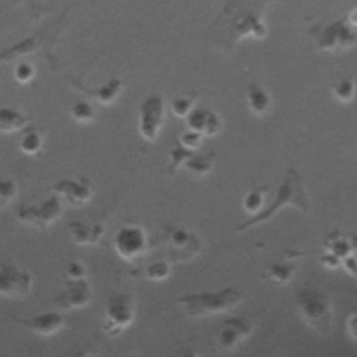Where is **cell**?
Returning a JSON list of instances; mask_svg holds the SVG:
<instances>
[{
  "label": "cell",
  "instance_id": "cell-12",
  "mask_svg": "<svg viewBox=\"0 0 357 357\" xmlns=\"http://www.w3.org/2000/svg\"><path fill=\"white\" fill-rule=\"evenodd\" d=\"M92 300V287L85 279H66L63 290L50 298V304L63 311L85 308Z\"/></svg>",
  "mask_w": 357,
  "mask_h": 357
},
{
  "label": "cell",
  "instance_id": "cell-25",
  "mask_svg": "<svg viewBox=\"0 0 357 357\" xmlns=\"http://www.w3.org/2000/svg\"><path fill=\"white\" fill-rule=\"evenodd\" d=\"M296 269H297V266L293 265V264L276 262V264L266 268L264 276L271 279L276 284H283V283H287L291 279Z\"/></svg>",
  "mask_w": 357,
  "mask_h": 357
},
{
  "label": "cell",
  "instance_id": "cell-16",
  "mask_svg": "<svg viewBox=\"0 0 357 357\" xmlns=\"http://www.w3.org/2000/svg\"><path fill=\"white\" fill-rule=\"evenodd\" d=\"M70 85L73 88H75L77 91L89 96V99H93L95 102H98L103 106L113 105L119 99V96L121 95V92L124 89V81L119 77H113L109 81H106L103 85L96 86V88H88L78 79H73L70 82Z\"/></svg>",
  "mask_w": 357,
  "mask_h": 357
},
{
  "label": "cell",
  "instance_id": "cell-22",
  "mask_svg": "<svg viewBox=\"0 0 357 357\" xmlns=\"http://www.w3.org/2000/svg\"><path fill=\"white\" fill-rule=\"evenodd\" d=\"M325 248L326 251L343 259L344 257L354 254V251L357 250V237L353 241L350 237H346L343 234H331L325 240Z\"/></svg>",
  "mask_w": 357,
  "mask_h": 357
},
{
  "label": "cell",
  "instance_id": "cell-1",
  "mask_svg": "<svg viewBox=\"0 0 357 357\" xmlns=\"http://www.w3.org/2000/svg\"><path fill=\"white\" fill-rule=\"evenodd\" d=\"M272 0H226L223 10L206 29V43L223 53H230L243 39H264L268 26L265 10Z\"/></svg>",
  "mask_w": 357,
  "mask_h": 357
},
{
  "label": "cell",
  "instance_id": "cell-10",
  "mask_svg": "<svg viewBox=\"0 0 357 357\" xmlns=\"http://www.w3.org/2000/svg\"><path fill=\"white\" fill-rule=\"evenodd\" d=\"M148 234L138 225H124L113 237L114 251L127 262H132L142 257L148 251Z\"/></svg>",
  "mask_w": 357,
  "mask_h": 357
},
{
  "label": "cell",
  "instance_id": "cell-18",
  "mask_svg": "<svg viewBox=\"0 0 357 357\" xmlns=\"http://www.w3.org/2000/svg\"><path fill=\"white\" fill-rule=\"evenodd\" d=\"M67 230L70 233L71 240L81 247H91L96 245L102 241L106 226L102 222H82V220H73L68 223Z\"/></svg>",
  "mask_w": 357,
  "mask_h": 357
},
{
  "label": "cell",
  "instance_id": "cell-28",
  "mask_svg": "<svg viewBox=\"0 0 357 357\" xmlns=\"http://www.w3.org/2000/svg\"><path fill=\"white\" fill-rule=\"evenodd\" d=\"M195 151L192 149H188L185 148L184 145H181L180 142L176 144L172 149H170V162H169V166H167V174L169 176H174L176 172L183 167L184 162L194 153Z\"/></svg>",
  "mask_w": 357,
  "mask_h": 357
},
{
  "label": "cell",
  "instance_id": "cell-9",
  "mask_svg": "<svg viewBox=\"0 0 357 357\" xmlns=\"http://www.w3.org/2000/svg\"><path fill=\"white\" fill-rule=\"evenodd\" d=\"M165 100L160 95H148L138 109V134L146 142H155L165 124Z\"/></svg>",
  "mask_w": 357,
  "mask_h": 357
},
{
  "label": "cell",
  "instance_id": "cell-38",
  "mask_svg": "<svg viewBox=\"0 0 357 357\" xmlns=\"http://www.w3.org/2000/svg\"><path fill=\"white\" fill-rule=\"evenodd\" d=\"M347 332L353 339L357 340V314L350 315L347 321Z\"/></svg>",
  "mask_w": 357,
  "mask_h": 357
},
{
  "label": "cell",
  "instance_id": "cell-31",
  "mask_svg": "<svg viewBox=\"0 0 357 357\" xmlns=\"http://www.w3.org/2000/svg\"><path fill=\"white\" fill-rule=\"evenodd\" d=\"M35 75H36V68L28 60H20L13 70V77H14L15 82H18L21 85L29 84L35 78Z\"/></svg>",
  "mask_w": 357,
  "mask_h": 357
},
{
  "label": "cell",
  "instance_id": "cell-11",
  "mask_svg": "<svg viewBox=\"0 0 357 357\" xmlns=\"http://www.w3.org/2000/svg\"><path fill=\"white\" fill-rule=\"evenodd\" d=\"M33 286V276L29 271L11 262L0 265V297L17 300L26 297Z\"/></svg>",
  "mask_w": 357,
  "mask_h": 357
},
{
  "label": "cell",
  "instance_id": "cell-3",
  "mask_svg": "<svg viewBox=\"0 0 357 357\" xmlns=\"http://www.w3.org/2000/svg\"><path fill=\"white\" fill-rule=\"evenodd\" d=\"M241 300V293L233 287H223L215 291L191 293L178 297L183 311L192 318L222 314L236 307Z\"/></svg>",
  "mask_w": 357,
  "mask_h": 357
},
{
  "label": "cell",
  "instance_id": "cell-19",
  "mask_svg": "<svg viewBox=\"0 0 357 357\" xmlns=\"http://www.w3.org/2000/svg\"><path fill=\"white\" fill-rule=\"evenodd\" d=\"M169 244L173 248V252L178 254L180 257L191 258L201 250V241L195 233H191L185 229H172L167 233ZM181 258V259H183Z\"/></svg>",
  "mask_w": 357,
  "mask_h": 357
},
{
  "label": "cell",
  "instance_id": "cell-17",
  "mask_svg": "<svg viewBox=\"0 0 357 357\" xmlns=\"http://www.w3.org/2000/svg\"><path fill=\"white\" fill-rule=\"evenodd\" d=\"M187 128L201 132L204 137H213L222 130V119L220 116L206 107H192L191 112L185 116Z\"/></svg>",
  "mask_w": 357,
  "mask_h": 357
},
{
  "label": "cell",
  "instance_id": "cell-37",
  "mask_svg": "<svg viewBox=\"0 0 357 357\" xmlns=\"http://www.w3.org/2000/svg\"><path fill=\"white\" fill-rule=\"evenodd\" d=\"M340 266H343V269H344L347 273H350V275H353V276H357V258H356L354 254L344 257V258L342 259Z\"/></svg>",
  "mask_w": 357,
  "mask_h": 357
},
{
  "label": "cell",
  "instance_id": "cell-6",
  "mask_svg": "<svg viewBox=\"0 0 357 357\" xmlns=\"http://www.w3.org/2000/svg\"><path fill=\"white\" fill-rule=\"evenodd\" d=\"M318 50L339 53L349 50L357 43V32L347 20H335L328 24L315 25L310 29Z\"/></svg>",
  "mask_w": 357,
  "mask_h": 357
},
{
  "label": "cell",
  "instance_id": "cell-29",
  "mask_svg": "<svg viewBox=\"0 0 357 357\" xmlns=\"http://www.w3.org/2000/svg\"><path fill=\"white\" fill-rule=\"evenodd\" d=\"M264 199H265V188H252L247 191L245 195L243 197L241 206L247 213L255 215L259 211H262Z\"/></svg>",
  "mask_w": 357,
  "mask_h": 357
},
{
  "label": "cell",
  "instance_id": "cell-33",
  "mask_svg": "<svg viewBox=\"0 0 357 357\" xmlns=\"http://www.w3.org/2000/svg\"><path fill=\"white\" fill-rule=\"evenodd\" d=\"M194 107V96L188 98V96H178L174 98L170 103V109L172 112L177 116V117H185L191 109Z\"/></svg>",
  "mask_w": 357,
  "mask_h": 357
},
{
  "label": "cell",
  "instance_id": "cell-8",
  "mask_svg": "<svg viewBox=\"0 0 357 357\" xmlns=\"http://www.w3.org/2000/svg\"><path fill=\"white\" fill-rule=\"evenodd\" d=\"M63 215L61 198L56 194L45 199L40 205H20L15 211L18 223L45 231Z\"/></svg>",
  "mask_w": 357,
  "mask_h": 357
},
{
  "label": "cell",
  "instance_id": "cell-7",
  "mask_svg": "<svg viewBox=\"0 0 357 357\" xmlns=\"http://www.w3.org/2000/svg\"><path fill=\"white\" fill-rule=\"evenodd\" d=\"M135 319V301L130 293L117 291L109 296L105 307L102 331L107 336H119Z\"/></svg>",
  "mask_w": 357,
  "mask_h": 357
},
{
  "label": "cell",
  "instance_id": "cell-15",
  "mask_svg": "<svg viewBox=\"0 0 357 357\" xmlns=\"http://www.w3.org/2000/svg\"><path fill=\"white\" fill-rule=\"evenodd\" d=\"M18 322L29 332L40 337H50L59 333L66 326V317L59 311H47L29 318L18 319Z\"/></svg>",
  "mask_w": 357,
  "mask_h": 357
},
{
  "label": "cell",
  "instance_id": "cell-30",
  "mask_svg": "<svg viewBox=\"0 0 357 357\" xmlns=\"http://www.w3.org/2000/svg\"><path fill=\"white\" fill-rule=\"evenodd\" d=\"M18 195V184L15 180L3 177L0 178V209L7 208Z\"/></svg>",
  "mask_w": 357,
  "mask_h": 357
},
{
  "label": "cell",
  "instance_id": "cell-14",
  "mask_svg": "<svg viewBox=\"0 0 357 357\" xmlns=\"http://www.w3.org/2000/svg\"><path fill=\"white\" fill-rule=\"evenodd\" d=\"M251 331V322L244 318H229L222 322L216 332V346L222 350H231L248 337Z\"/></svg>",
  "mask_w": 357,
  "mask_h": 357
},
{
  "label": "cell",
  "instance_id": "cell-26",
  "mask_svg": "<svg viewBox=\"0 0 357 357\" xmlns=\"http://www.w3.org/2000/svg\"><path fill=\"white\" fill-rule=\"evenodd\" d=\"M70 114H71L73 120L79 124H91L96 120V109L86 99L73 103V106L70 109Z\"/></svg>",
  "mask_w": 357,
  "mask_h": 357
},
{
  "label": "cell",
  "instance_id": "cell-13",
  "mask_svg": "<svg viewBox=\"0 0 357 357\" xmlns=\"http://www.w3.org/2000/svg\"><path fill=\"white\" fill-rule=\"evenodd\" d=\"M50 188L73 208L86 205L93 197L92 184L86 177H64L57 180Z\"/></svg>",
  "mask_w": 357,
  "mask_h": 357
},
{
  "label": "cell",
  "instance_id": "cell-34",
  "mask_svg": "<svg viewBox=\"0 0 357 357\" xmlns=\"http://www.w3.org/2000/svg\"><path fill=\"white\" fill-rule=\"evenodd\" d=\"M202 139H204V135H202L201 132L194 131V130H191V128H187V131H184V132L180 134L178 142H180L181 145H184L185 148L195 151V149L201 145Z\"/></svg>",
  "mask_w": 357,
  "mask_h": 357
},
{
  "label": "cell",
  "instance_id": "cell-32",
  "mask_svg": "<svg viewBox=\"0 0 357 357\" xmlns=\"http://www.w3.org/2000/svg\"><path fill=\"white\" fill-rule=\"evenodd\" d=\"M170 272H172L170 265L166 261H155L146 266L145 276L149 280L160 282V280L167 279L170 276Z\"/></svg>",
  "mask_w": 357,
  "mask_h": 357
},
{
  "label": "cell",
  "instance_id": "cell-24",
  "mask_svg": "<svg viewBox=\"0 0 357 357\" xmlns=\"http://www.w3.org/2000/svg\"><path fill=\"white\" fill-rule=\"evenodd\" d=\"M213 166V152L209 153H192L183 165L194 177H204L211 172Z\"/></svg>",
  "mask_w": 357,
  "mask_h": 357
},
{
  "label": "cell",
  "instance_id": "cell-35",
  "mask_svg": "<svg viewBox=\"0 0 357 357\" xmlns=\"http://www.w3.org/2000/svg\"><path fill=\"white\" fill-rule=\"evenodd\" d=\"M66 276L67 279H85L88 278V269L82 262L73 259L66 266Z\"/></svg>",
  "mask_w": 357,
  "mask_h": 357
},
{
  "label": "cell",
  "instance_id": "cell-20",
  "mask_svg": "<svg viewBox=\"0 0 357 357\" xmlns=\"http://www.w3.org/2000/svg\"><path fill=\"white\" fill-rule=\"evenodd\" d=\"M245 100L248 110L255 116H265L272 107L269 92L258 82H250L245 88Z\"/></svg>",
  "mask_w": 357,
  "mask_h": 357
},
{
  "label": "cell",
  "instance_id": "cell-23",
  "mask_svg": "<svg viewBox=\"0 0 357 357\" xmlns=\"http://www.w3.org/2000/svg\"><path fill=\"white\" fill-rule=\"evenodd\" d=\"M43 144L45 135L38 128H29L22 134L18 142V148L26 156H36L42 152Z\"/></svg>",
  "mask_w": 357,
  "mask_h": 357
},
{
  "label": "cell",
  "instance_id": "cell-4",
  "mask_svg": "<svg viewBox=\"0 0 357 357\" xmlns=\"http://www.w3.org/2000/svg\"><path fill=\"white\" fill-rule=\"evenodd\" d=\"M68 25V21L63 15L56 24L36 32L35 35L7 47L0 53V63H10L15 59L25 57L28 54H35L36 52H43L45 54L52 56V47L56 45L61 32Z\"/></svg>",
  "mask_w": 357,
  "mask_h": 357
},
{
  "label": "cell",
  "instance_id": "cell-39",
  "mask_svg": "<svg viewBox=\"0 0 357 357\" xmlns=\"http://www.w3.org/2000/svg\"><path fill=\"white\" fill-rule=\"evenodd\" d=\"M347 22H349L351 26H357V7L350 11V14H349V17H347Z\"/></svg>",
  "mask_w": 357,
  "mask_h": 357
},
{
  "label": "cell",
  "instance_id": "cell-21",
  "mask_svg": "<svg viewBox=\"0 0 357 357\" xmlns=\"http://www.w3.org/2000/svg\"><path fill=\"white\" fill-rule=\"evenodd\" d=\"M29 123V116L14 106L0 107V134H15Z\"/></svg>",
  "mask_w": 357,
  "mask_h": 357
},
{
  "label": "cell",
  "instance_id": "cell-2",
  "mask_svg": "<svg viewBox=\"0 0 357 357\" xmlns=\"http://www.w3.org/2000/svg\"><path fill=\"white\" fill-rule=\"evenodd\" d=\"M286 206H294L300 209L303 213L310 212V201L305 192L303 177L294 167H289L286 170L280 184L276 188L275 198L272 199L271 205L266 206L264 211H259L258 213H255L252 218H250L244 223L238 225L234 230L237 233H241L252 226L265 223Z\"/></svg>",
  "mask_w": 357,
  "mask_h": 357
},
{
  "label": "cell",
  "instance_id": "cell-5",
  "mask_svg": "<svg viewBox=\"0 0 357 357\" xmlns=\"http://www.w3.org/2000/svg\"><path fill=\"white\" fill-rule=\"evenodd\" d=\"M296 301L301 317L308 325L322 333L331 328L332 308L329 296L325 291L317 287H305L300 290Z\"/></svg>",
  "mask_w": 357,
  "mask_h": 357
},
{
  "label": "cell",
  "instance_id": "cell-36",
  "mask_svg": "<svg viewBox=\"0 0 357 357\" xmlns=\"http://www.w3.org/2000/svg\"><path fill=\"white\" fill-rule=\"evenodd\" d=\"M319 262L325 266V268H329V269H336L340 266L342 264V259L339 257H336L335 254L329 252V251H325L324 255H321L319 258Z\"/></svg>",
  "mask_w": 357,
  "mask_h": 357
},
{
  "label": "cell",
  "instance_id": "cell-27",
  "mask_svg": "<svg viewBox=\"0 0 357 357\" xmlns=\"http://www.w3.org/2000/svg\"><path fill=\"white\" fill-rule=\"evenodd\" d=\"M356 91H357V85L353 78H342L332 85L333 96L342 103L351 102L354 99Z\"/></svg>",
  "mask_w": 357,
  "mask_h": 357
}]
</instances>
